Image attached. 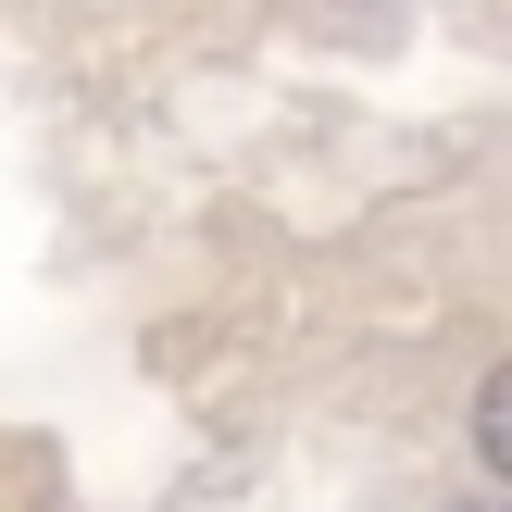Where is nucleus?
Listing matches in <instances>:
<instances>
[{
	"mask_svg": "<svg viewBox=\"0 0 512 512\" xmlns=\"http://www.w3.org/2000/svg\"><path fill=\"white\" fill-rule=\"evenodd\" d=\"M475 450H488V463H512V363L475 388Z\"/></svg>",
	"mask_w": 512,
	"mask_h": 512,
	"instance_id": "obj_1",
	"label": "nucleus"
}]
</instances>
